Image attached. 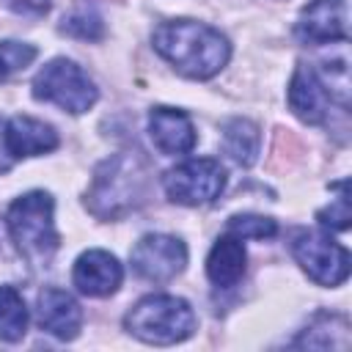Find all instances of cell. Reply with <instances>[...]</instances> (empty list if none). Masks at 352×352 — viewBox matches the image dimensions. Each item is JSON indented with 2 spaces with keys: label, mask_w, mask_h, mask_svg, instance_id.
Listing matches in <instances>:
<instances>
[{
  "label": "cell",
  "mask_w": 352,
  "mask_h": 352,
  "mask_svg": "<svg viewBox=\"0 0 352 352\" xmlns=\"http://www.w3.org/2000/svg\"><path fill=\"white\" fill-rule=\"evenodd\" d=\"M154 50L168 63H173L176 72L192 80H206L217 74L231 55V47L220 30L192 19L162 22L154 30Z\"/></svg>",
  "instance_id": "6da1fadb"
},
{
  "label": "cell",
  "mask_w": 352,
  "mask_h": 352,
  "mask_svg": "<svg viewBox=\"0 0 352 352\" xmlns=\"http://www.w3.org/2000/svg\"><path fill=\"white\" fill-rule=\"evenodd\" d=\"M124 324L132 336H138L146 344H176L192 336L195 330V314L187 300L173 294H148L140 302L132 305V311L124 316Z\"/></svg>",
  "instance_id": "7a4b0ae2"
},
{
  "label": "cell",
  "mask_w": 352,
  "mask_h": 352,
  "mask_svg": "<svg viewBox=\"0 0 352 352\" xmlns=\"http://www.w3.org/2000/svg\"><path fill=\"white\" fill-rule=\"evenodd\" d=\"M143 192H146L143 162L135 154H118L96 170L94 187L88 192V204L91 212L99 217H118L135 209L143 201Z\"/></svg>",
  "instance_id": "3957f363"
},
{
  "label": "cell",
  "mask_w": 352,
  "mask_h": 352,
  "mask_svg": "<svg viewBox=\"0 0 352 352\" xmlns=\"http://www.w3.org/2000/svg\"><path fill=\"white\" fill-rule=\"evenodd\" d=\"M52 195L33 190L19 195L8 209V231L16 248L30 258H47L58 248V231L52 220Z\"/></svg>",
  "instance_id": "277c9868"
},
{
  "label": "cell",
  "mask_w": 352,
  "mask_h": 352,
  "mask_svg": "<svg viewBox=\"0 0 352 352\" xmlns=\"http://www.w3.org/2000/svg\"><path fill=\"white\" fill-rule=\"evenodd\" d=\"M33 96L41 102H52L69 113H85L88 107H94L99 94L94 80L74 60L55 58L36 74Z\"/></svg>",
  "instance_id": "5b68a950"
},
{
  "label": "cell",
  "mask_w": 352,
  "mask_h": 352,
  "mask_svg": "<svg viewBox=\"0 0 352 352\" xmlns=\"http://www.w3.org/2000/svg\"><path fill=\"white\" fill-rule=\"evenodd\" d=\"M165 192L170 195V201L184 204V206H204L212 204L223 187H226V170L217 160L209 157H198V160H187L176 168H170L162 179Z\"/></svg>",
  "instance_id": "8992f818"
},
{
  "label": "cell",
  "mask_w": 352,
  "mask_h": 352,
  "mask_svg": "<svg viewBox=\"0 0 352 352\" xmlns=\"http://www.w3.org/2000/svg\"><path fill=\"white\" fill-rule=\"evenodd\" d=\"M292 253L297 264L308 272L319 286H341L349 275V253L344 245L333 242L316 231H297L292 242Z\"/></svg>",
  "instance_id": "52a82bcc"
},
{
  "label": "cell",
  "mask_w": 352,
  "mask_h": 352,
  "mask_svg": "<svg viewBox=\"0 0 352 352\" xmlns=\"http://www.w3.org/2000/svg\"><path fill=\"white\" fill-rule=\"evenodd\" d=\"M132 270L151 280V283H168L176 278L187 264V248L179 236L170 234H146L129 253Z\"/></svg>",
  "instance_id": "ba28073f"
},
{
  "label": "cell",
  "mask_w": 352,
  "mask_h": 352,
  "mask_svg": "<svg viewBox=\"0 0 352 352\" xmlns=\"http://www.w3.org/2000/svg\"><path fill=\"white\" fill-rule=\"evenodd\" d=\"M297 38L305 44H327L349 38L346 0H311L297 19Z\"/></svg>",
  "instance_id": "9c48e42d"
},
{
  "label": "cell",
  "mask_w": 352,
  "mask_h": 352,
  "mask_svg": "<svg viewBox=\"0 0 352 352\" xmlns=\"http://www.w3.org/2000/svg\"><path fill=\"white\" fill-rule=\"evenodd\" d=\"M124 270L118 258L107 250H85L72 270L74 286L88 297H107L121 286Z\"/></svg>",
  "instance_id": "30bf717a"
},
{
  "label": "cell",
  "mask_w": 352,
  "mask_h": 352,
  "mask_svg": "<svg viewBox=\"0 0 352 352\" xmlns=\"http://www.w3.org/2000/svg\"><path fill=\"white\" fill-rule=\"evenodd\" d=\"M38 324L47 333H52L55 338L72 341L80 333L82 311H80L77 300L69 292L50 286L38 294Z\"/></svg>",
  "instance_id": "8fae6325"
},
{
  "label": "cell",
  "mask_w": 352,
  "mask_h": 352,
  "mask_svg": "<svg viewBox=\"0 0 352 352\" xmlns=\"http://www.w3.org/2000/svg\"><path fill=\"white\" fill-rule=\"evenodd\" d=\"M148 132L162 154H187L195 146L192 121L176 107H154L148 113Z\"/></svg>",
  "instance_id": "7c38bea8"
},
{
  "label": "cell",
  "mask_w": 352,
  "mask_h": 352,
  "mask_svg": "<svg viewBox=\"0 0 352 352\" xmlns=\"http://www.w3.org/2000/svg\"><path fill=\"white\" fill-rule=\"evenodd\" d=\"M289 107L294 116L305 124H319L324 121L327 113V88L322 77L311 66H297L289 82Z\"/></svg>",
  "instance_id": "4fadbf2b"
},
{
  "label": "cell",
  "mask_w": 352,
  "mask_h": 352,
  "mask_svg": "<svg viewBox=\"0 0 352 352\" xmlns=\"http://www.w3.org/2000/svg\"><path fill=\"white\" fill-rule=\"evenodd\" d=\"M6 143L14 160L19 157H36L44 151H52L58 146V135L50 124L30 118V116H14L6 121Z\"/></svg>",
  "instance_id": "5bb4252c"
},
{
  "label": "cell",
  "mask_w": 352,
  "mask_h": 352,
  "mask_svg": "<svg viewBox=\"0 0 352 352\" xmlns=\"http://www.w3.org/2000/svg\"><path fill=\"white\" fill-rule=\"evenodd\" d=\"M245 261H248V253H245V245L239 236L228 234V236H220L209 256H206V275L214 286L220 289H231L242 280L245 275Z\"/></svg>",
  "instance_id": "9a60e30c"
},
{
  "label": "cell",
  "mask_w": 352,
  "mask_h": 352,
  "mask_svg": "<svg viewBox=\"0 0 352 352\" xmlns=\"http://www.w3.org/2000/svg\"><path fill=\"white\" fill-rule=\"evenodd\" d=\"M223 146H226V151L239 165H253L256 162V154H258V146H261L258 126L253 121H248V118L228 121L226 129H223Z\"/></svg>",
  "instance_id": "2e32d148"
},
{
  "label": "cell",
  "mask_w": 352,
  "mask_h": 352,
  "mask_svg": "<svg viewBox=\"0 0 352 352\" xmlns=\"http://www.w3.org/2000/svg\"><path fill=\"white\" fill-rule=\"evenodd\" d=\"M28 330V308L16 289L0 286V338L3 341H19Z\"/></svg>",
  "instance_id": "e0dca14e"
},
{
  "label": "cell",
  "mask_w": 352,
  "mask_h": 352,
  "mask_svg": "<svg viewBox=\"0 0 352 352\" xmlns=\"http://www.w3.org/2000/svg\"><path fill=\"white\" fill-rule=\"evenodd\" d=\"M278 223L264 214H234L228 220V234L239 239H270L275 236Z\"/></svg>",
  "instance_id": "ac0fdd59"
},
{
  "label": "cell",
  "mask_w": 352,
  "mask_h": 352,
  "mask_svg": "<svg viewBox=\"0 0 352 352\" xmlns=\"http://www.w3.org/2000/svg\"><path fill=\"white\" fill-rule=\"evenodd\" d=\"M63 33H69L74 38H85V41L91 38V41H96V38H102L104 28H102V19L94 11H80V14L69 16V19H63Z\"/></svg>",
  "instance_id": "d6986e66"
},
{
  "label": "cell",
  "mask_w": 352,
  "mask_h": 352,
  "mask_svg": "<svg viewBox=\"0 0 352 352\" xmlns=\"http://www.w3.org/2000/svg\"><path fill=\"white\" fill-rule=\"evenodd\" d=\"M36 58V47L22 44V41H0V63L6 72L25 69Z\"/></svg>",
  "instance_id": "ffe728a7"
},
{
  "label": "cell",
  "mask_w": 352,
  "mask_h": 352,
  "mask_svg": "<svg viewBox=\"0 0 352 352\" xmlns=\"http://www.w3.org/2000/svg\"><path fill=\"white\" fill-rule=\"evenodd\" d=\"M316 217H319V223H322L324 228H338V231L349 228L352 214H349V198H346V192H341V198H338L330 209H322Z\"/></svg>",
  "instance_id": "44dd1931"
},
{
  "label": "cell",
  "mask_w": 352,
  "mask_h": 352,
  "mask_svg": "<svg viewBox=\"0 0 352 352\" xmlns=\"http://www.w3.org/2000/svg\"><path fill=\"white\" fill-rule=\"evenodd\" d=\"M8 6L19 14H47L50 0H8Z\"/></svg>",
  "instance_id": "7402d4cb"
},
{
  "label": "cell",
  "mask_w": 352,
  "mask_h": 352,
  "mask_svg": "<svg viewBox=\"0 0 352 352\" xmlns=\"http://www.w3.org/2000/svg\"><path fill=\"white\" fill-rule=\"evenodd\" d=\"M16 160L11 157V151H8V143H6V121L0 118V173H6L11 165H14Z\"/></svg>",
  "instance_id": "603a6c76"
},
{
  "label": "cell",
  "mask_w": 352,
  "mask_h": 352,
  "mask_svg": "<svg viewBox=\"0 0 352 352\" xmlns=\"http://www.w3.org/2000/svg\"><path fill=\"white\" fill-rule=\"evenodd\" d=\"M3 77H6V69H3V63H0V82H3Z\"/></svg>",
  "instance_id": "cb8c5ba5"
},
{
  "label": "cell",
  "mask_w": 352,
  "mask_h": 352,
  "mask_svg": "<svg viewBox=\"0 0 352 352\" xmlns=\"http://www.w3.org/2000/svg\"><path fill=\"white\" fill-rule=\"evenodd\" d=\"M0 242H3V228H0Z\"/></svg>",
  "instance_id": "d4e9b609"
}]
</instances>
